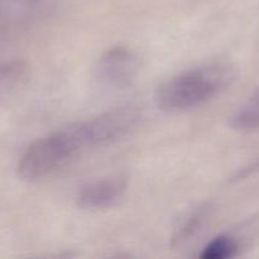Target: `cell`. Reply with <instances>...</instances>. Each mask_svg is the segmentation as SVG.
I'll use <instances>...</instances> for the list:
<instances>
[{"label":"cell","instance_id":"1","mask_svg":"<svg viewBox=\"0 0 259 259\" xmlns=\"http://www.w3.org/2000/svg\"><path fill=\"white\" fill-rule=\"evenodd\" d=\"M237 70L229 62H214L175 75L157 88L154 101L166 113H180L207 103L234 83Z\"/></svg>","mask_w":259,"mask_h":259},{"label":"cell","instance_id":"5","mask_svg":"<svg viewBox=\"0 0 259 259\" xmlns=\"http://www.w3.org/2000/svg\"><path fill=\"white\" fill-rule=\"evenodd\" d=\"M129 180L124 175L95 180L81 186L76 195V205L83 210L111 207L125 195Z\"/></svg>","mask_w":259,"mask_h":259},{"label":"cell","instance_id":"4","mask_svg":"<svg viewBox=\"0 0 259 259\" xmlns=\"http://www.w3.org/2000/svg\"><path fill=\"white\" fill-rule=\"evenodd\" d=\"M139 70L138 56L131 48L118 46L109 48L98 58L93 75L105 88L126 89L136 81Z\"/></svg>","mask_w":259,"mask_h":259},{"label":"cell","instance_id":"6","mask_svg":"<svg viewBox=\"0 0 259 259\" xmlns=\"http://www.w3.org/2000/svg\"><path fill=\"white\" fill-rule=\"evenodd\" d=\"M30 78V67L25 61L13 60L0 63V103L24 88Z\"/></svg>","mask_w":259,"mask_h":259},{"label":"cell","instance_id":"8","mask_svg":"<svg viewBox=\"0 0 259 259\" xmlns=\"http://www.w3.org/2000/svg\"><path fill=\"white\" fill-rule=\"evenodd\" d=\"M229 125L239 132H252L259 129V90L239 110L230 116Z\"/></svg>","mask_w":259,"mask_h":259},{"label":"cell","instance_id":"7","mask_svg":"<svg viewBox=\"0 0 259 259\" xmlns=\"http://www.w3.org/2000/svg\"><path fill=\"white\" fill-rule=\"evenodd\" d=\"M210 206L209 204H204L197 206L196 209L192 210V211L187 212L180 223L177 224V227L175 228V232L172 234V245H179L182 243L187 242L190 238L194 237L197 232L200 230V228L204 225L205 220L207 219L210 214Z\"/></svg>","mask_w":259,"mask_h":259},{"label":"cell","instance_id":"2","mask_svg":"<svg viewBox=\"0 0 259 259\" xmlns=\"http://www.w3.org/2000/svg\"><path fill=\"white\" fill-rule=\"evenodd\" d=\"M86 151L77 124L56 131L33 142L18 163V175L25 181H38L62 168Z\"/></svg>","mask_w":259,"mask_h":259},{"label":"cell","instance_id":"9","mask_svg":"<svg viewBox=\"0 0 259 259\" xmlns=\"http://www.w3.org/2000/svg\"><path fill=\"white\" fill-rule=\"evenodd\" d=\"M239 250L237 240L228 235H219L206 244L200 257L204 259H228L237 255Z\"/></svg>","mask_w":259,"mask_h":259},{"label":"cell","instance_id":"3","mask_svg":"<svg viewBox=\"0 0 259 259\" xmlns=\"http://www.w3.org/2000/svg\"><path fill=\"white\" fill-rule=\"evenodd\" d=\"M141 110L134 105L115 106L88 120L77 121L86 148L108 146L131 133L141 120Z\"/></svg>","mask_w":259,"mask_h":259}]
</instances>
